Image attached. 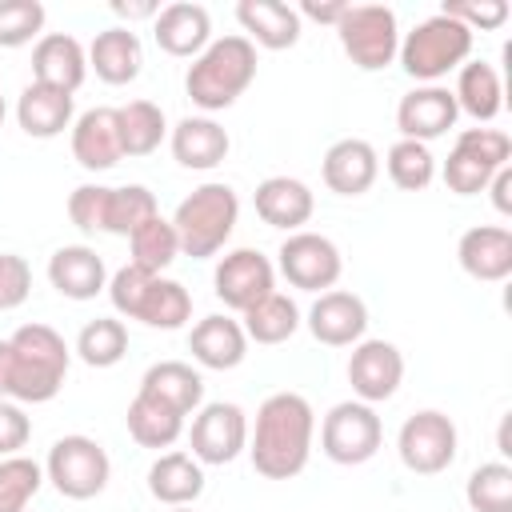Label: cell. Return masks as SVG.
Here are the masks:
<instances>
[{
  "label": "cell",
  "mask_w": 512,
  "mask_h": 512,
  "mask_svg": "<svg viewBox=\"0 0 512 512\" xmlns=\"http://www.w3.org/2000/svg\"><path fill=\"white\" fill-rule=\"evenodd\" d=\"M316 436V412L300 392H272L256 408V424L248 428V456L256 476L292 480L308 468Z\"/></svg>",
  "instance_id": "1"
},
{
  "label": "cell",
  "mask_w": 512,
  "mask_h": 512,
  "mask_svg": "<svg viewBox=\"0 0 512 512\" xmlns=\"http://www.w3.org/2000/svg\"><path fill=\"white\" fill-rule=\"evenodd\" d=\"M72 348L52 324H20L8 336V396L16 404H48L68 376Z\"/></svg>",
  "instance_id": "2"
},
{
  "label": "cell",
  "mask_w": 512,
  "mask_h": 512,
  "mask_svg": "<svg viewBox=\"0 0 512 512\" xmlns=\"http://www.w3.org/2000/svg\"><path fill=\"white\" fill-rule=\"evenodd\" d=\"M252 80H256V48L248 36L228 32V36H212V44L188 64L184 92L204 116H212L232 108Z\"/></svg>",
  "instance_id": "3"
},
{
  "label": "cell",
  "mask_w": 512,
  "mask_h": 512,
  "mask_svg": "<svg viewBox=\"0 0 512 512\" xmlns=\"http://www.w3.org/2000/svg\"><path fill=\"white\" fill-rule=\"evenodd\" d=\"M236 220H240V196L224 180H208V184L192 188L172 212V228H176L180 252L192 256V260L216 256L228 244Z\"/></svg>",
  "instance_id": "4"
},
{
  "label": "cell",
  "mask_w": 512,
  "mask_h": 512,
  "mask_svg": "<svg viewBox=\"0 0 512 512\" xmlns=\"http://www.w3.org/2000/svg\"><path fill=\"white\" fill-rule=\"evenodd\" d=\"M472 44H476V36L460 20H452L444 12H432L412 32L400 36L396 60H400V68L416 84H440L448 72H456L460 64H468Z\"/></svg>",
  "instance_id": "5"
},
{
  "label": "cell",
  "mask_w": 512,
  "mask_h": 512,
  "mask_svg": "<svg viewBox=\"0 0 512 512\" xmlns=\"http://www.w3.org/2000/svg\"><path fill=\"white\" fill-rule=\"evenodd\" d=\"M108 476H112V460L104 452L100 440L84 436V432H72V436H60L52 448H48V460H44V480H52V488L68 500H92L108 488Z\"/></svg>",
  "instance_id": "6"
},
{
  "label": "cell",
  "mask_w": 512,
  "mask_h": 512,
  "mask_svg": "<svg viewBox=\"0 0 512 512\" xmlns=\"http://www.w3.org/2000/svg\"><path fill=\"white\" fill-rule=\"evenodd\" d=\"M512 156V136L500 128H464L444 160V184L456 196H480L488 180L508 164Z\"/></svg>",
  "instance_id": "7"
},
{
  "label": "cell",
  "mask_w": 512,
  "mask_h": 512,
  "mask_svg": "<svg viewBox=\"0 0 512 512\" xmlns=\"http://www.w3.org/2000/svg\"><path fill=\"white\" fill-rule=\"evenodd\" d=\"M344 56L360 72H380L400 52V24L388 4H348L344 20L336 24Z\"/></svg>",
  "instance_id": "8"
},
{
  "label": "cell",
  "mask_w": 512,
  "mask_h": 512,
  "mask_svg": "<svg viewBox=\"0 0 512 512\" xmlns=\"http://www.w3.org/2000/svg\"><path fill=\"white\" fill-rule=\"evenodd\" d=\"M380 444H384V424L376 408L364 400H340L320 420V452L332 464H344V468L368 464L380 452Z\"/></svg>",
  "instance_id": "9"
},
{
  "label": "cell",
  "mask_w": 512,
  "mask_h": 512,
  "mask_svg": "<svg viewBox=\"0 0 512 512\" xmlns=\"http://www.w3.org/2000/svg\"><path fill=\"white\" fill-rule=\"evenodd\" d=\"M396 452H400V464L416 476H440L452 468L456 452H460V432L452 424L448 412L440 408H420L412 412L400 432H396Z\"/></svg>",
  "instance_id": "10"
},
{
  "label": "cell",
  "mask_w": 512,
  "mask_h": 512,
  "mask_svg": "<svg viewBox=\"0 0 512 512\" xmlns=\"http://www.w3.org/2000/svg\"><path fill=\"white\" fill-rule=\"evenodd\" d=\"M276 272L300 292H328L344 272V256L324 232L300 228L288 232L284 244L276 248Z\"/></svg>",
  "instance_id": "11"
},
{
  "label": "cell",
  "mask_w": 512,
  "mask_h": 512,
  "mask_svg": "<svg viewBox=\"0 0 512 512\" xmlns=\"http://www.w3.org/2000/svg\"><path fill=\"white\" fill-rule=\"evenodd\" d=\"M188 448L200 464H232L248 448V416L232 400H212L192 412Z\"/></svg>",
  "instance_id": "12"
},
{
  "label": "cell",
  "mask_w": 512,
  "mask_h": 512,
  "mask_svg": "<svg viewBox=\"0 0 512 512\" xmlns=\"http://www.w3.org/2000/svg\"><path fill=\"white\" fill-rule=\"evenodd\" d=\"M212 292L224 300V308L244 312L268 292H276V264L256 248H232L216 260Z\"/></svg>",
  "instance_id": "13"
},
{
  "label": "cell",
  "mask_w": 512,
  "mask_h": 512,
  "mask_svg": "<svg viewBox=\"0 0 512 512\" xmlns=\"http://www.w3.org/2000/svg\"><path fill=\"white\" fill-rule=\"evenodd\" d=\"M404 380V352L392 340H360L348 356V384L352 396L364 404L392 400Z\"/></svg>",
  "instance_id": "14"
},
{
  "label": "cell",
  "mask_w": 512,
  "mask_h": 512,
  "mask_svg": "<svg viewBox=\"0 0 512 512\" xmlns=\"http://www.w3.org/2000/svg\"><path fill=\"white\" fill-rule=\"evenodd\" d=\"M456 120H460V108H456L452 88H444V84H416V88L404 92L400 104H396L400 140L432 144V140H440L448 128H456Z\"/></svg>",
  "instance_id": "15"
},
{
  "label": "cell",
  "mask_w": 512,
  "mask_h": 512,
  "mask_svg": "<svg viewBox=\"0 0 512 512\" xmlns=\"http://www.w3.org/2000/svg\"><path fill=\"white\" fill-rule=\"evenodd\" d=\"M304 324H308L312 340H320L328 348H352L368 332V304L348 288H328L316 296Z\"/></svg>",
  "instance_id": "16"
},
{
  "label": "cell",
  "mask_w": 512,
  "mask_h": 512,
  "mask_svg": "<svg viewBox=\"0 0 512 512\" xmlns=\"http://www.w3.org/2000/svg\"><path fill=\"white\" fill-rule=\"evenodd\" d=\"M88 80V48L72 32H44L32 44V84L76 92Z\"/></svg>",
  "instance_id": "17"
},
{
  "label": "cell",
  "mask_w": 512,
  "mask_h": 512,
  "mask_svg": "<svg viewBox=\"0 0 512 512\" xmlns=\"http://www.w3.org/2000/svg\"><path fill=\"white\" fill-rule=\"evenodd\" d=\"M72 160L84 172H108L124 160L120 144V116L116 108H88L72 120Z\"/></svg>",
  "instance_id": "18"
},
{
  "label": "cell",
  "mask_w": 512,
  "mask_h": 512,
  "mask_svg": "<svg viewBox=\"0 0 512 512\" xmlns=\"http://www.w3.org/2000/svg\"><path fill=\"white\" fill-rule=\"evenodd\" d=\"M152 36L160 44V52L180 56V60H196L208 44H212V16L204 4L192 0H176L164 4L152 20Z\"/></svg>",
  "instance_id": "19"
},
{
  "label": "cell",
  "mask_w": 512,
  "mask_h": 512,
  "mask_svg": "<svg viewBox=\"0 0 512 512\" xmlns=\"http://www.w3.org/2000/svg\"><path fill=\"white\" fill-rule=\"evenodd\" d=\"M320 176H324V188L336 196H364L380 176V156L368 140L344 136L324 152Z\"/></svg>",
  "instance_id": "20"
},
{
  "label": "cell",
  "mask_w": 512,
  "mask_h": 512,
  "mask_svg": "<svg viewBox=\"0 0 512 512\" xmlns=\"http://www.w3.org/2000/svg\"><path fill=\"white\" fill-rule=\"evenodd\" d=\"M460 268L480 284H500L512 276V232L504 224H476L456 244Z\"/></svg>",
  "instance_id": "21"
},
{
  "label": "cell",
  "mask_w": 512,
  "mask_h": 512,
  "mask_svg": "<svg viewBox=\"0 0 512 512\" xmlns=\"http://www.w3.org/2000/svg\"><path fill=\"white\" fill-rule=\"evenodd\" d=\"M256 216L268 224V228H280V232H300L312 212H316V196L304 180L296 176H268L256 184Z\"/></svg>",
  "instance_id": "22"
},
{
  "label": "cell",
  "mask_w": 512,
  "mask_h": 512,
  "mask_svg": "<svg viewBox=\"0 0 512 512\" xmlns=\"http://www.w3.org/2000/svg\"><path fill=\"white\" fill-rule=\"evenodd\" d=\"M48 284L64 300H96L108 288V268L88 244H64L48 256Z\"/></svg>",
  "instance_id": "23"
},
{
  "label": "cell",
  "mask_w": 512,
  "mask_h": 512,
  "mask_svg": "<svg viewBox=\"0 0 512 512\" xmlns=\"http://www.w3.org/2000/svg\"><path fill=\"white\" fill-rule=\"evenodd\" d=\"M188 352L200 368H212V372H232L244 364L248 356V336L240 328V320L232 316H204L192 324L188 332Z\"/></svg>",
  "instance_id": "24"
},
{
  "label": "cell",
  "mask_w": 512,
  "mask_h": 512,
  "mask_svg": "<svg viewBox=\"0 0 512 512\" xmlns=\"http://www.w3.org/2000/svg\"><path fill=\"white\" fill-rule=\"evenodd\" d=\"M144 68V44L128 24H112L104 32L92 36L88 44V72H96L104 84L120 88L132 84Z\"/></svg>",
  "instance_id": "25"
},
{
  "label": "cell",
  "mask_w": 512,
  "mask_h": 512,
  "mask_svg": "<svg viewBox=\"0 0 512 512\" xmlns=\"http://www.w3.org/2000/svg\"><path fill=\"white\" fill-rule=\"evenodd\" d=\"M168 144H172V156H176L180 168H188V172H212L216 164H224V156L232 148V136L212 116H184L168 132Z\"/></svg>",
  "instance_id": "26"
},
{
  "label": "cell",
  "mask_w": 512,
  "mask_h": 512,
  "mask_svg": "<svg viewBox=\"0 0 512 512\" xmlns=\"http://www.w3.org/2000/svg\"><path fill=\"white\" fill-rule=\"evenodd\" d=\"M236 20L244 28L240 36H248L252 48L284 52V48H296V40H300V16L284 0H240Z\"/></svg>",
  "instance_id": "27"
},
{
  "label": "cell",
  "mask_w": 512,
  "mask_h": 512,
  "mask_svg": "<svg viewBox=\"0 0 512 512\" xmlns=\"http://www.w3.org/2000/svg\"><path fill=\"white\" fill-rule=\"evenodd\" d=\"M136 392L172 408V412H180V416H192L204 404V376L184 360H160L140 376Z\"/></svg>",
  "instance_id": "28"
},
{
  "label": "cell",
  "mask_w": 512,
  "mask_h": 512,
  "mask_svg": "<svg viewBox=\"0 0 512 512\" xmlns=\"http://www.w3.org/2000/svg\"><path fill=\"white\" fill-rule=\"evenodd\" d=\"M148 492L164 508L196 504L204 492V464L192 452H160L148 468Z\"/></svg>",
  "instance_id": "29"
},
{
  "label": "cell",
  "mask_w": 512,
  "mask_h": 512,
  "mask_svg": "<svg viewBox=\"0 0 512 512\" xmlns=\"http://www.w3.org/2000/svg\"><path fill=\"white\" fill-rule=\"evenodd\" d=\"M72 96L44 88V84H28L16 96V124L24 136L32 140H56L64 128H72Z\"/></svg>",
  "instance_id": "30"
},
{
  "label": "cell",
  "mask_w": 512,
  "mask_h": 512,
  "mask_svg": "<svg viewBox=\"0 0 512 512\" xmlns=\"http://www.w3.org/2000/svg\"><path fill=\"white\" fill-rule=\"evenodd\" d=\"M456 108L464 116H472L476 124H492L500 112H504V84H500V72L488 64V60H468L456 68Z\"/></svg>",
  "instance_id": "31"
},
{
  "label": "cell",
  "mask_w": 512,
  "mask_h": 512,
  "mask_svg": "<svg viewBox=\"0 0 512 512\" xmlns=\"http://www.w3.org/2000/svg\"><path fill=\"white\" fill-rule=\"evenodd\" d=\"M240 328H244L248 344L272 348V344H284V340L296 336V328H300V308H296L292 296L268 292L264 300H256L252 308L240 312Z\"/></svg>",
  "instance_id": "32"
},
{
  "label": "cell",
  "mask_w": 512,
  "mask_h": 512,
  "mask_svg": "<svg viewBox=\"0 0 512 512\" xmlns=\"http://www.w3.org/2000/svg\"><path fill=\"white\" fill-rule=\"evenodd\" d=\"M124 424H128V436L140 444V448H172L180 436H184V416L148 400V396H132L128 412H124Z\"/></svg>",
  "instance_id": "33"
},
{
  "label": "cell",
  "mask_w": 512,
  "mask_h": 512,
  "mask_svg": "<svg viewBox=\"0 0 512 512\" xmlns=\"http://www.w3.org/2000/svg\"><path fill=\"white\" fill-rule=\"evenodd\" d=\"M120 116V144H124V156H152L164 136H168V120H164V108L152 104V100H128L116 108Z\"/></svg>",
  "instance_id": "34"
},
{
  "label": "cell",
  "mask_w": 512,
  "mask_h": 512,
  "mask_svg": "<svg viewBox=\"0 0 512 512\" xmlns=\"http://www.w3.org/2000/svg\"><path fill=\"white\" fill-rule=\"evenodd\" d=\"M136 320L148 324V328H164V332L184 328V324L192 320V296H188V288H184L180 280L152 276V284H148V292H144V300H140Z\"/></svg>",
  "instance_id": "35"
},
{
  "label": "cell",
  "mask_w": 512,
  "mask_h": 512,
  "mask_svg": "<svg viewBox=\"0 0 512 512\" xmlns=\"http://www.w3.org/2000/svg\"><path fill=\"white\" fill-rule=\"evenodd\" d=\"M72 352H76L88 368H112V364H120L124 352H128V328H124V320H116V316H96V320H88V324L80 328Z\"/></svg>",
  "instance_id": "36"
},
{
  "label": "cell",
  "mask_w": 512,
  "mask_h": 512,
  "mask_svg": "<svg viewBox=\"0 0 512 512\" xmlns=\"http://www.w3.org/2000/svg\"><path fill=\"white\" fill-rule=\"evenodd\" d=\"M128 248H132V260H128V264H136V268H144V272H152V276H160V272L180 256L176 228H172V220H164V216H152L148 224H140V228L128 236Z\"/></svg>",
  "instance_id": "37"
},
{
  "label": "cell",
  "mask_w": 512,
  "mask_h": 512,
  "mask_svg": "<svg viewBox=\"0 0 512 512\" xmlns=\"http://www.w3.org/2000/svg\"><path fill=\"white\" fill-rule=\"evenodd\" d=\"M384 168H388V180L404 192H424L436 180V156L428 144H416V140H396L384 156Z\"/></svg>",
  "instance_id": "38"
},
{
  "label": "cell",
  "mask_w": 512,
  "mask_h": 512,
  "mask_svg": "<svg viewBox=\"0 0 512 512\" xmlns=\"http://www.w3.org/2000/svg\"><path fill=\"white\" fill-rule=\"evenodd\" d=\"M152 216H160L156 196L144 184H120L108 188V216H104V232L112 236H132L140 224H148Z\"/></svg>",
  "instance_id": "39"
},
{
  "label": "cell",
  "mask_w": 512,
  "mask_h": 512,
  "mask_svg": "<svg viewBox=\"0 0 512 512\" xmlns=\"http://www.w3.org/2000/svg\"><path fill=\"white\" fill-rule=\"evenodd\" d=\"M464 500L472 512H512V468L504 460H488L472 468L464 484Z\"/></svg>",
  "instance_id": "40"
},
{
  "label": "cell",
  "mask_w": 512,
  "mask_h": 512,
  "mask_svg": "<svg viewBox=\"0 0 512 512\" xmlns=\"http://www.w3.org/2000/svg\"><path fill=\"white\" fill-rule=\"evenodd\" d=\"M40 484H44V464H36L32 456H4L0 460V512H28Z\"/></svg>",
  "instance_id": "41"
},
{
  "label": "cell",
  "mask_w": 512,
  "mask_h": 512,
  "mask_svg": "<svg viewBox=\"0 0 512 512\" xmlns=\"http://www.w3.org/2000/svg\"><path fill=\"white\" fill-rule=\"evenodd\" d=\"M44 4L40 0H0V48H24L44 36Z\"/></svg>",
  "instance_id": "42"
},
{
  "label": "cell",
  "mask_w": 512,
  "mask_h": 512,
  "mask_svg": "<svg viewBox=\"0 0 512 512\" xmlns=\"http://www.w3.org/2000/svg\"><path fill=\"white\" fill-rule=\"evenodd\" d=\"M440 12L452 16V20H460L472 36H476V32H496V28H504V20L512 16L508 0H444Z\"/></svg>",
  "instance_id": "43"
},
{
  "label": "cell",
  "mask_w": 512,
  "mask_h": 512,
  "mask_svg": "<svg viewBox=\"0 0 512 512\" xmlns=\"http://www.w3.org/2000/svg\"><path fill=\"white\" fill-rule=\"evenodd\" d=\"M148 284H152V272H144V268H136V264L116 268V272L108 276V300H112V308H116L124 320H136Z\"/></svg>",
  "instance_id": "44"
},
{
  "label": "cell",
  "mask_w": 512,
  "mask_h": 512,
  "mask_svg": "<svg viewBox=\"0 0 512 512\" xmlns=\"http://www.w3.org/2000/svg\"><path fill=\"white\" fill-rule=\"evenodd\" d=\"M108 216V184H80L68 196V220L80 232H104Z\"/></svg>",
  "instance_id": "45"
},
{
  "label": "cell",
  "mask_w": 512,
  "mask_h": 512,
  "mask_svg": "<svg viewBox=\"0 0 512 512\" xmlns=\"http://www.w3.org/2000/svg\"><path fill=\"white\" fill-rule=\"evenodd\" d=\"M32 292V268L20 252H0V312H16Z\"/></svg>",
  "instance_id": "46"
},
{
  "label": "cell",
  "mask_w": 512,
  "mask_h": 512,
  "mask_svg": "<svg viewBox=\"0 0 512 512\" xmlns=\"http://www.w3.org/2000/svg\"><path fill=\"white\" fill-rule=\"evenodd\" d=\"M28 436H32V420L24 416V408L16 400H0V460L20 456Z\"/></svg>",
  "instance_id": "47"
},
{
  "label": "cell",
  "mask_w": 512,
  "mask_h": 512,
  "mask_svg": "<svg viewBox=\"0 0 512 512\" xmlns=\"http://www.w3.org/2000/svg\"><path fill=\"white\" fill-rule=\"evenodd\" d=\"M344 12H348V4L344 0H304L300 8H296V16L300 20H316V24H328V28H336L340 20H344Z\"/></svg>",
  "instance_id": "48"
},
{
  "label": "cell",
  "mask_w": 512,
  "mask_h": 512,
  "mask_svg": "<svg viewBox=\"0 0 512 512\" xmlns=\"http://www.w3.org/2000/svg\"><path fill=\"white\" fill-rule=\"evenodd\" d=\"M484 192H492V208H496L500 216H512V168H508V164L488 180Z\"/></svg>",
  "instance_id": "49"
},
{
  "label": "cell",
  "mask_w": 512,
  "mask_h": 512,
  "mask_svg": "<svg viewBox=\"0 0 512 512\" xmlns=\"http://www.w3.org/2000/svg\"><path fill=\"white\" fill-rule=\"evenodd\" d=\"M112 12L120 20H128V28H132V20H156L160 4L156 0H112Z\"/></svg>",
  "instance_id": "50"
},
{
  "label": "cell",
  "mask_w": 512,
  "mask_h": 512,
  "mask_svg": "<svg viewBox=\"0 0 512 512\" xmlns=\"http://www.w3.org/2000/svg\"><path fill=\"white\" fill-rule=\"evenodd\" d=\"M8 396V340H0V400Z\"/></svg>",
  "instance_id": "51"
},
{
  "label": "cell",
  "mask_w": 512,
  "mask_h": 512,
  "mask_svg": "<svg viewBox=\"0 0 512 512\" xmlns=\"http://www.w3.org/2000/svg\"><path fill=\"white\" fill-rule=\"evenodd\" d=\"M168 512H196L192 504H180V508H168Z\"/></svg>",
  "instance_id": "52"
},
{
  "label": "cell",
  "mask_w": 512,
  "mask_h": 512,
  "mask_svg": "<svg viewBox=\"0 0 512 512\" xmlns=\"http://www.w3.org/2000/svg\"><path fill=\"white\" fill-rule=\"evenodd\" d=\"M4 116H8V104H4V96H0V124H4Z\"/></svg>",
  "instance_id": "53"
}]
</instances>
